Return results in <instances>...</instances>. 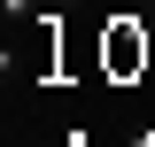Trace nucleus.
Masks as SVG:
<instances>
[{"mask_svg":"<svg viewBox=\"0 0 155 147\" xmlns=\"http://www.w3.org/2000/svg\"><path fill=\"white\" fill-rule=\"evenodd\" d=\"M47 8H70V0H47Z\"/></svg>","mask_w":155,"mask_h":147,"instance_id":"1","label":"nucleus"}]
</instances>
